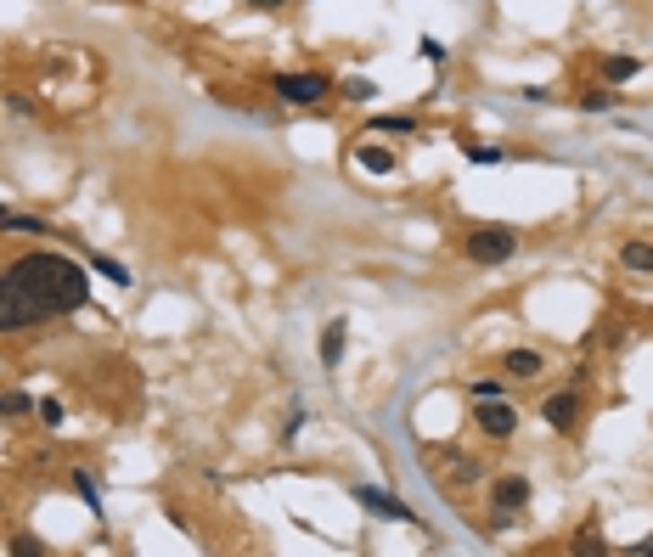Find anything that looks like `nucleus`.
<instances>
[{"label":"nucleus","mask_w":653,"mask_h":557,"mask_svg":"<svg viewBox=\"0 0 653 557\" xmlns=\"http://www.w3.org/2000/svg\"><path fill=\"white\" fill-rule=\"evenodd\" d=\"M344 349H349V321H327V332H322V344H315V360H322L327 372H339L344 367Z\"/></svg>","instance_id":"nucleus-7"},{"label":"nucleus","mask_w":653,"mask_h":557,"mask_svg":"<svg viewBox=\"0 0 653 557\" xmlns=\"http://www.w3.org/2000/svg\"><path fill=\"white\" fill-rule=\"evenodd\" d=\"M91 265H96L101 276H108V282H119V287H130V270H124L119 260H108V253H96V260H91Z\"/></svg>","instance_id":"nucleus-15"},{"label":"nucleus","mask_w":653,"mask_h":557,"mask_svg":"<svg viewBox=\"0 0 653 557\" xmlns=\"http://www.w3.org/2000/svg\"><path fill=\"white\" fill-rule=\"evenodd\" d=\"M6 107H12V113H34V102L23 91H6Z\"/></svg>","instance_id":"nucleus-24"},{"label":"nucleus","mask_w":653,"mask_h":557,"mask_svg":"<svg viewBox=\"0 0 653 557\" xmlns=\"http://www.w3.org/2000/svg\"><path fill=\"white\" fill-rule=\"evenodd\" d=\"M637 74H642V62H637V57H620V51H614V57H603V79H608V84L637 79Z\"/></svg>","instance_id":"nucleus-13"},{"label":"nucleus","mask_w":653,"mask_h":557,"mask_svg":"<svg viewBox=\"0 0 653 557\" xmlns=\"http://www.w3.org/2000/svg\"><path fill=\"white\" fill-rule=\"evenodd\" d=\"M40 417H46L51 428H62V417H68V405H62V400H40Z\"/></svg>","instance_id":"nucleus-21"},{"label":"nucleus","mask_w":653,"mask_h":557,"mask_svg":"<svg viewBox=\"0 0 653 557\" xmlns=\"http://www.w3.org/2000/svg\"><path fill=\"white\" fill-rule=\"evenodd\" d=\"M473 422H479V434H490V439H513V434H518V411H513L507 394L479 400V405H473Z\"/></svg>","instance_id":"nucleus-4"},{"label":"nucleus","mask_w":653,"mask_h":557,"mask_svg":"<svg viewBox=\"0 0 653 557\" xmlns=\"http://www.w3.org/2000/svg\"><path fill=\"white\" fill-rule=\"evenodd\" d=\"M339 91H344V96H349V102H372V96H377V84H372V79H366V74H349V79H344V84H339Z\"/></svg>","instance_id":"nucleus-14"},{"label":"nucleus","mask_w":653,"mask_h":557,"mask_svg":"<svg viewBox=\"0 0 653 557\" xmlns=\"http://www.w3.org/2000/svg\"><path fill=\"white\" fill-rule=\"evenodd\" d=\"M518 253V231L513 225H473L462 237V260L468 265H507Z\"/></svg>","instance_id":"nucleus-2"},{"label":"nucleus","mask_w":653,"mask_h":557,"mask_svg":"<svg viewBox=\"0 0 653 557\" xmlns=\"http://www.w3.org/2000/svg\"><path fill=\"white\" fill-rule=\"evenodd\" d=\"M23 411H34L29 394H0V417H23Z\"/></svg>","instance_id":"nucleus-19"},{"label":"nucleus","mask_w":653,"mask_h":557,"mask_svg":"<svg viewBox=\"0 0 653 557\" xmlns=\"http://www.w3.org/2000/svg\"><path fill=\"white\" fill-rule=\"evenodd\" d=\"M462 153H468V164H501V158H507L501 146H462Z\"/></svg>","instance_id":"nucleus-20"},{"label":"nucleus","mask_w":653,"mask_h":557,"mask_svg":"<svg viewBox=\"0 0 653 557\" xmlns=\"http://www.w3.org/2000/svg\"><path fill=\"white\" fill-rule=\"evenodd\" d=\"M524 501H530V479L524 473H507V479H496L490 484V507L507 518V512H524Z\"/></svg>","instance_id":"nucleus-8"},{"label":"nucleus","mask_w":653,"mask_h":557,"mask_svg":"<svg viewBox=\"0 0 653 557\" xmlns=\"http://www.w3.org/2000/svg\"><path fill=\"white\" fill-rule=\"evenodd\" d=\"M355 501H361L372 518H384V524H417V512L406 501H394L389 490H377V484H355ZM417 529H423V524H417Z\"/></svg>","instance_id":"nucleus-5"},{"label":"nucleus","mask_w":653,"mask_h":557,"mask_svg":"<svg viewBox=\"0 0 653 557\" xmlns=\"http://www.w3.org/2000/svg\"><path fill=\"white\" fill-rule=\"evenodd\" d=\"M270 91H277V102H287V107H315V102L332 96V79L315 74V68H293V74L270 79Z\"/></svg>","instance_id":"nucleus-3"},{"label":"nucleus","mask_w":653,"mask_h":557,"mask_svg":"<svg viewBox=\"0 0 653 557\" xmlns=\"http://www.w3.org/2000/svg\"><path fill=\"white\" fill-rule=\"evenodd\" d=\"M6 231H23V237H46V220H34V214H12Z\"/></svg>","instance_id":"nucleus-17"},{"label":"nucleus","mask_w":653,"mask_h":557,"mask_svg":"<svg viewBox=\"0 0 653 557\" xmlns=\"http://www.w3.org/2000/svg\"><path fill=\"white\" fill-rule=\"evenodd\" d=\"M6 220H12V208H6V203H0V231H6Z\"/></svg>","instance_id":"nucleus-26"},{"label":"nucleus","mask_w":653,"mask_h":557,"mask_svg":"<svg viewBox=\"0 0 653 557\" xmlns=\"http://www.w3.org/2000/svg\"><path fill=\"white\" fill-rule=\"evenodd\" d=\"M366 130H377V136H411V130H417V119H406V113H372Z\"/></svg>","instance_id":"nucleus-12"},{"label":"nucleus","mask_w":653,"mask_h":557,"mask_svg":"<svg viewBox=\"0 0 653 557\" xmlns=\"http://www.w3.org/2000/svg\"><path fill=\"white\" fill-rule=\"evenodd\" d=\"M620 265L637 270V276H653V243H625L620 248Z\"/></svg>","instance_id":"nucleus-11"},{"label":"nucleus","mask_w":653,"mask_h":557,"mask_svg":"<svg viewBox=\"0 0 653 557\" xmlns=\"http://www.w3.org/2000/svg\"><path fill=\"white\" fill-rule=\"evenodd\" d=\"M254 6H265V12H277V6H287V0H254Z\"/></svg>","instance_id":"nucleus-25"},{"label":"nucleus","mask_w":653,"mask_h":557,"mask_svg":"<svg viewBox=\"0 0 653 557\" xmlns=\"http://www.w3.org/2000/svg\"><path fill=\"white\" fill-rule=\"evenodd\" d=\"M468 394H479V400H496V394H507L501 383H490V377H479V383H468Z\"/></svg>","instance_id":"nucleus-22"},{"label":"nucleus","mask_w":653,"mask_h":557,"mask_svg":"<svg viewBox=\"0 0 653 557\" xmlns=\"http://www.w3.org/2000/svg\"><path fill=\"white\" fill-rule=\"evenodd\" d=\"M74 490H79V501H85L91 512H101V496H96V479L91 473H74Z\"/></svg>","instance_id":"nucleus-18"},{"label":"nucleus","mask_w":653,"mask_h":557,"mask_svg":"<svg viewBox=\"0 0 653 557\" xmlns=\"http://www.w3.org/2000/svg\"><path fill=\"white\" fill-rule=\"evenodd\" d=\"M85 298H91L85 265H74L57 248L23 253L12 270H0V332H29L51 315L79 310Z\"/></svg>","instance_id":"nucleus-1"},{"label":"nucleus","mask_w":653,"mask_h":557,"mask_svg":"<svg viewBox=\"0 0 653 557\" xmlns=\"http://www.w3.org/2000/svg\"><path fill=\"white\" fill-rule=\"evenodd\" d=\"M501 372L518 377V383H535V377L546 372V360H541L535 349H507V355H501Z\"/></svg>","instance_id":"nucleus-10"},{"label":"nucleus","mask_w":653,"mask_h":557,"mask_svg":"<svg viewBox=\"0 0 653 557\" xmlns=\"http://www.w3.org/2000/svg\"><path fill=\"white\" fill-rule=\"evenodd\" d=\"M12 552H17V557H46V546H40V541H29V535H17V541H12Z\"/></svg>","instance_id":"nucleus-23"},{"label":"nucleus","mask_w":653,"mask_h":557,"mask_svg":"<svg viewBox=\"0 0 653 557\" xmlns=\"http://www.w3.org/2000/svg\"><path fill=\"white\" fill-rule=\"evenodd\" d=\"M349 158H355V169H361V175H394V169H400V158L389 153V146H377V141H361Z\"/></svg>","instance_id":"nucleus-9"},{"label":"nucleus","mask_w":653,"mask_h":557,"mask_svg":"<svg viewBox=\"0 0 653 557\" xmlns=\"http://www.w3.org/2000/svg\"><path fill=\"white\" fill-rule=\"evenodd\" d=\"M580 405H586V400H580V389H563V394H552V400H541V417L552 422L558 434H569V428L580 422Z\"/></svg>","instance_id":"nucleus-6"},{"label":"nucleus","mask_w":653,"mask_h":557,"mask_svg":"<svg viewBox=\"0 0 653 557\" xmlns=\"http://www.w3.org/2000/svg\"><path fill=\"white\" fill-rule=\"evenodd\" d=\"M614 107V91H580V113H608Z\"/></svg>","instance_id":"nucleus-16"}]
</instances>
